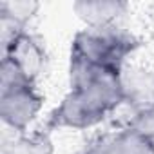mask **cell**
Listing matches in <instances>:
<instances>
[{
	"label": "cell",
	"mask_w": 154,
	"mask_h": 154,
	"mask_svg": "<svg viewBox=\"0 0 154 154\" xmlns=\"http://www.w3.org/2000/svg\"><path fill=\"white\" fill-rule=\"evenodd\" d=\"M2 58L15 62L29 80H36V76L45 67V49L38 38L27 35L26 31L15 35L9 42L2 44Z\"/></svg>",
	"instance_id": "cell-4"
},
{
	"label": "cell",
	"mask_w": 154,
	"mask_h": 154,
	"mask_svg": "<svg viewBox=\"0 0 154 154\" xmlns=\"http://www.w3.org/2000/svg\"><path fill=\"white\" fill-rule=\"evenodd\" d=\"M36 2H26V0H2L0 2V20L9 22L20 29L29 22V18L36 13Z\"/></svg>",
	"instance_id": "cell-9"
},
{
	"label": "cell",
	"mask_w": 154,
	"mask_h": 154,
	"mask_svg": "<svg viewBox=\"0 0 154 154\" xmlns=\"http://www.w3.org/2000/svg\"><path fill=\"white\" fill-rule=\"evenodd\" d=\"M138 47V40L118 26L85 27L76 33L71 54L89 60L100 67L122 72L125 58Z\"/></svg>",
	"instance_id": "cell-2"
},
{
	"label": "cell",
	"mask_w": 154,
	"mask_h": 154,
	"mask_svg": "<svg viewBox=\"0 0 154 154\" xmlns=\"http://www.w3.org/2000/svg\"><path fill=\"white\" fill-rule=\"evenodd\" d=\"M122 91L123 102L132 105L136 112L154 105V71L132 67L122 71Z\"/></svg>",
	"instance_id": "cell-5"
},
{
	"label": "cell",
	"mask_w": 154,
	"mask_h": 154,
	"mask_svg": "<svg viewBox=\"0 0 154 154\" xmlns=\"http://www.w3.org/2000/svg\"><path fill=\"white\" fill-rule=\"evenodd\" d=\"M2 154H53V143L45 132H36L31 136H15L13 140H4Z\"/></svg>",
	"instance_id": "cell-8"
},
{
	"label": "cell",
	"mask_w": 154,
	"mask_h": 154,
	"mask_svg": "<svg viewBox=\"0 0 154 154\" xmlns=\"http://www.w3.org/2000/svg\"><path fill=\"white\" fill-rule=\"evenodd\" d=\"M26 85H35V82L27 78L24 74V71L15 62H11L9 58H2V67H0V93L13 91V89L26 87Z\"/></svg>",
	"instance_id": "cell-10"
},
{
	"label": "cell",
	"mask_w": 154,
	"mask_h": 154,
	"mask_svg": "<svg viewBox=\"0 0 154 154\" xmlns=\"http://www.w3.org/2000/svg\"><path fill=\"white\" fill-rule=\"evenodd\" d=\"M100 154H154V145L131 127L94 145Z\"/></svg>",
	"instance_id": "cell-7"
},
{
	"label": "cell",
	"mask_w": 154,
	"mask_h": 154,
	"mask_svg": "<svg viewBox=\"0 0 154 154\" xmlns=\"http://www.w3.org/2000/svg\"><path fill=\"white\" fill-rule=\"evenodd\" d=\"M74 11L85 24L87 27H109V26H118V20L125 15L127 4L120 0H84L76 2Z\"/></svg>",
	"instance_id": "cell-6"
},
{
	"label": "cell",
	"mask_w": 154,
	"mask_h": 154,
	"mask_svg": "<svg viewBox=\"0 0 154 154\" xmlns=\"http://www.w3.org/2000/svg\"><path fill=\"white\" fill-rule=\"evenodd\" d=\"M71 93L51 114V127L87 129L102 122L123 102L122 72L71 54Z\"/></svg>",
	"instance_id": "cell-1"
},
{
	"label": "cell",
	"mask_w": 154,
	"mask_h": 154,
	"mask_svg": "<svg viewBox=\"0 0 154 154\" xmlns=\"http://www.w3.org/2000/svg\"><path fill=\"white\" fill-rule=\"evenodd\" d=\"M131 129L141 134L145 140H149L154 145V105L136 112L134 120L131 122Z\"/></svg>",
	"instance_id": "cell-11"
},
{
	"label": "cell",
	"mask_w": 154,
	"mask_h": 154,
	"mask_svg": "<svg viewBox=\"0 0 154 154\" xmlns=\"http://www.w3.org/2000/svg\"><path fill=\"white\" fill-rule=\"evenodd\" d=\"M42 107V96L35 85L0 93V118L17 132H24Z\"/></svg>",
	"instance_id": "cell-3"
}]
</instances>
